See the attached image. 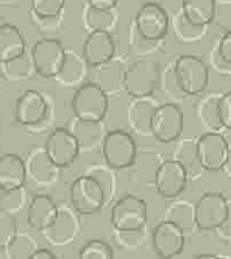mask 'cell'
<instances>
[{"label": "cell", "instance_id": "obj_1", "mask_svg": "<svg viewBox=\"0 0 231 259\" xmlns=\"http://www.w3.org/2000/svg\"><path fill=\"white\" fill-rule=\"evenodd\" d=\"M109 109V95L95 82L77 86L71 99V110L80 123H101Z\"/></svg>", "mask_w": 231, "mask_h": 259}, {"label": "cell", "instance_id": "obj_2", "mask_svg": "<svg viewBox=\"0 0 231 259\" xmlns=\"http://www.w3.org/2000/svg\"><path fill=\"white\" fill-rule=\"evenodd\" d=\"M101 153L109 168H129L136 159V142L129 132L113 129L101 141Z\"/></svg>", "mask_w": 231, "mask_h": 259}, {"label": "cell", "instance_id": "obj_3", "mask_svg": "<svg viewBox=\"0 0 231 259\" xmlns=\"http://www.w3.org/2000/svg\"><path fill=\"white\" fill-rule=\"evenodd\" d=\"M70 204L80 215H95L101 211L106 200L100 181L90 174L76 177L70 187Z\"/></svg>", "mask_w": 231, "mask_h": 259}, {"label": "cell", "instance_id": "obj_4", "mask_svg": "<svg viewBox=\"0 0 231 259\" xmlns=\"http://www.w3.org/2000/svg\"><path fill=\"white\" fill-rule=\"evenodd\" d=\"M172 63L177 82L187 96L199 95L206 90L210 71L201 57L196 55H181Z\"/></svg>", "mask_w": 231, "mask_h": 259}, {"label": "cell", "instance_id": "obj_5", "mask_svg": "<svg viewBox=\"0 0 231 259\" xmlns=\"http://www.w3.org/2000/svg\"><path fill=\"white\" fill-rule=\"evenodd\" d=\"M196 152L205 171H227L230 175V144L220 132H206L196 139Z\"/></svg>", "mask_w": 231, "mask_h": 259}, {"label": "cell", "instance_id": "obj_6", "mask_svg": "<svg viewBox=\"0 0 231 259\" xmlns=\"http://www.w3.org/2000/svg\"><path fill=\"white\" fill-rule=\"evenodd\" d=\"M148 222L147 202L135 195H125L113 205L110 223L114 230L138 232L146 229Z\"/></svg>", "mask_w": 231, "mask_h": 259}, {"label": "cell", "instance_id": "obj_7", "mask_svg": "<svg viewBox=\"0 0 231 259\" xmlns=\"http://www.w3.org/2000/svg\"><path fill=\"white\" fill-rule=\"evenodd\" d=\"M184 114L174 103L158 104L149 121V134L161 143H172L182 136Z\"/></svg>", "mask_w": 231, "mask_h": 259}, {"label": "cell", "instance_id": "obj_8", "mask_svg": "<svg viewBox=\"0 0 231 259\" xmlns=\"http://www.w3.org/2000/svg\"><path fill=\"white\" fill-rule=\"evenodd\" d=\"M158 63L139 60L131 63L123 72V90L131 98L153 95L159 86Z\"/></svg>", "mask_w": 231, "mask_h": 259}, {"label": "cell", "instance_id": "obj_9", "mask_svg": "<svg viewBox=\"0 0 231 259\" xmlns=\"http://www.w3.org/2000/svg\"><path fill=\"white\" fill-rule=\"evenodd\" d=\"M195 225L201 232H212L230 217V201L220 192H206L194 205Z\"/></svg>", "mask_w": 231, "mask_h": 259}, {"label": "cell", "instance_id": "obj_10", "mask_svg": "<svg viewBox=\"0 0 231 259\" xmlns=\"http://www.w3.org/2000/svg\"><path fill=\"white\" fill-rule=\"evenodd\" d=\"M43 149L56 167L65 169L75 163L81 152V146L72 131L58 126L48 134Z\"/></svg>", "mask_w": 231, "mask_h": 259}, {"label": "cell", "instance_id": "obj_11", "mask_svg": "<svg viewBox=\"0 0 231 259\" xmlns=\"http://www.w3.org/2000/svg\"><path fill=\"white\" fill-rule=\"evenodd\" d=\"M29 55L35 73L43 78L52 80L62 67L66 48L60 40L47 37L37 40Z\"/></svg>", "mask_w": 231, "mask_h": 259}, {"label": "cell", "instance_id": "obj_12", "mask_svg": "<svg viewBox=\"0 0 231 259\" xmlns=\"http://www.w3.org/2000/svg\"><path fill=\"white\" fill-rule=\"evenodd\" d=\"M133 27L146 39L163 40L168 34L169 15L161 4L147 2L136 12Z\"/></svg>", "mask_w": 231, "mask_h": 259}, {"label": "cell", "instance_id": "obj_13", "mask_svg": "<svg viewBox=\"0 0 231 259\" xmlns=\"http://www.w3.org/2000/svg\"><path fill=\"white\" fill-rule=\"evenodd\" d=\"M81 229L82 227L77 212L71 205H62L58 206L56 219L44 232H42V235L50 244L55 247H65L75 242L76 238L80 235Z\"/></svg>", "mask_w": 231, "mask_h": 259}, {"label": "cell", "instance_id": "obj_14", "mask_svg": "<svg viewBox=\"0 0 231 259\" xmlns=\"http://www.w3.org/2000/svg\"><path fill=\"white\" fill-rule=\"evenodd\" d=\"M152 247L159 258H174L186 247V233L169 220L164 219L152 232Z\"/></svg>", "mask_w": 231, "mask_h": 259}, {"label": "cell", "instance_id": "obj_15", "mask_svg": "<svg viewBox=\"0 0 231 259\" xmlns=\"http://www.w3.org/2000/svg\"><path fill=\"white\" fill-rule=\"evenodd\" d=\"M50 114V105L44 95L38 90L24 91L15 104V119L20 125L28 128L39 126Z\"/></svg>", "mask_w": 231, "mask_h": 259}, {"label": "cell", "instance_id": "obj_16", "mask_svg": "<svg viewBox=\"0 0 231 259\" xmlns=\"http://www.w3.org/2000/svg\"><path fill=\"white\" fill-rule=\"evenodd\" d=\"M187 182L186 171L173 158L162 162L154 174V186L166 199H177L186 190Z\"/></svg>", "mask_w": 231, "mask_h": 259}, {"label": "cell", "instance_id": "obj_17", "mask_svg": "<svg viewBox=\"0 0 231 259\" xmlns=\"http://www.w3.org/2000/svg\"><path fill=\"white\" fill-rule=\"evenodd\" d=\"M115 40L110 32L91 30L82 46V57L90 68L108 63L115 57Z\"/></svg>", "mask_w": 231, "mask_h": 259}, {"label": "cell", "instance_id": "obj_18", "mask_svg": "<svg viewBox=\"0 0 231 259\" xmlns=\"http://www.w3.org/2000/svg\"><path fill=\"white\" fill-rule=\"evenodd\" d=\"M24 162L27 176L40 186L55 184L58 177V172L61 171L51 162L43 147H33V148L30 147L28 158Z\"/></svg>", "mask_w": 231, "mask_h": 259}, {"label": "cell", "instance_id": "obj_19", "mask_svg": "<svg viewBox=\"0 0 231 259\" xmlns=\"http://www.w3.org/2000/svg\"><path fill=\"white\" fill-rule=\"evenodd\" d=\"M58 205L51 196L44 194L35 195L27 209V222L35 232H44L57 215Z\"/></svg>", "mask_w": 231, "mask_h": 259}, {"label": "cell", "instance_id": "obj_20", "mask_svg": "<svg viewBox=\"0 0 231 259\" xmlns=\"http://www.w3.org/2000/svg\"><path fill=\"white\" fill-rule=\"evenodd\" d=\"M27 168L24 159L14 153L0 156V189L17 190L27 182Z\"/></svg>", "mask_w": 231, "mask_h": 259}, {"label": "cell", "instance_id": "obj_21", "mask_svg": "<svg viewBox=\"0 0 231 259\" xmlns=\"http://www.w3.org/2000/svg\"><path fill=\"white\" fill-rule=\"evenodd\" d=\"M87 68L88 66L82 56L78 55L76 51L66 48L62 67L53 77V80L66 88H75V86L77 88L87 76Z\"/></svg>", "mask_w": 231, "mask_h": 259}, {"label": "cell", "instance_id": "obj_22", "mask_svg": "<svg viewBox=\"0 0 231 259\" xmlns=\"http://www.w3.org/2000/svg\"><path fill=\"white\" fill-rule=\"evenodd\" d=\"M178 143H177L176 149L173 153V159L178 162L183 169L186 171L189 181H200L204 176V167L200 163L199 156L196 152V139L192 137H179Z\"/></svg>", "mask_w": 231, "mask_h": 259}, {"label": "cell", "instance_id": "obj_23", "mask_svg": "<svg viewBox=\"0 0 231 259\" xmlns=\"http://www.w3.org/2000/svg\"><path fill=\"white\" fill-rule=\"evenodd\" d=\"M27 52V42L17 25L4 23L0 25V63L9 62Z\"/></svg>", "mask_w": 231, "mask_h": 259}, {"label": "cell", "instance_id": "obj_24", "mask_svg": "<svg viewBox=\"0 0 231 259\" xmlns=\"http://www.w3.org/2000/svg\"><path fill=\"white\" fill-rule=\"evenodd\" d=\"M158 105L153 95L133 98L128 108L129 125L138 134L148 136L149 121L156 106ZM151 136V134H149Z\"/></svg>", "mask_w": 231, "mask_h": 259}, {"label": "cell", "instance_id": "obj_25", "mask_svg": "<svg viewBox=\"0 0 231 259\" xmlns=\"http://www.w3.org/2000/svg\"><path fill=\"white\" fill-rule=\"evenodd\" d=\"M184 17L196 25L209 27L216 17V0H183L181 7Z\"/></svg>", "mask_w": 231, "mask_h": 259}, {"label": "cell", "instance_id": "obj_26", "mask_svg": "<svg viewBox=\"0 0 231 259\" xmlns=\"http://www.w3.org/2000/svg\"><path fill=\"white\" fill-rule=\"evenodd\" d=\"M83 23L88 30H105L110 32L115 29L118 24V13L113 9H100V8L86 5L83 10Z\"/></svg>", "mask_w": 231, "mask_h": 259}, {"label": "cell", "instance_id": "obj_27", "mask_svg": "<svg viewBox=\"0 0 231 259\" xmlns=\"http://www.w3.org/2000/svg\"><path fill=\"white\" fill-rule=\"evenodd\" d=\"M174 38L179 43H196L206 35L207 28L205 25H196L190 22L181 9L176 10L173 15Z\"/></svg>", "mask_w": 231, "mask_h": 259}, {"label": "cell", "instance_id": "obj_28", "mask_svg": "<svg viewBox=\"0 0 231 259\" xmlns=\"http://www.w3.org/2000/svg\"><path fill=\"white\" fill-rule=\"evenodd\" d=\"M173 200V202L168 206L166 219L176 224L178 228H181L184 233L192 232L194 229H196L194 204L184 201V200Z\"/></svg>", "mask_w": 231, "mask_h": 259}, {"label": "cell", "instance_id": "obj_29", "mask_svg": "<svg viewBox=\"0 0 231 259\" xmlns=\"http://www.w3.org/2000/svg\"><path fill=\"white\" fill-rule=\"evenodd\" d=\"M38 248L37 242L25 233H17L4 248L5 257L13 259H30Z\"/></svg>", "mask_w": 231, "mask_h": 259}, {"label": "cell", "instance_id": "obj_30", "mask_svg": "<svg viewBox=\"0 0 231 259\" xmlns=\"http://www.w3.org/2000/svg\"><path fill=\"white\" fill-rule=\"evenodd\" d=\"M0 65L3 66V75L9 80H24L29 78V76L35 72L30 55H28L27 52L9 62L0 63Z\"/></svg>", "mask_w": 231, "mask_h": 259}, {"label": "cell", "instance_id": "obj_31", "mask_svg": "<svg viewBox=\"0 0 231 259\" xmlns=\"http://www.w3.org/2000/svg\"><path fill=\"white\" fill-rule=\"evenodd\" d=\"M211 63L220 73L230 75L231 70V34L226 32L221 38L216 47L211 52Z\"/></svg>", "mask_w": 231, "mask_h": 259}, {"label": "cell", "instance_id": "obj_32", "mask_svg": "<svg viewBox=\"0 0 231 259\" xmlns=\"http://www.w3.org/2000/svg\"><path fill=\"white\" fill-rule=\"evenodd\" d=\"M27 201V191L24 186L17 190L0 189V210L10 215H15L23 209Z\"/></svg>", "mask_w": 231, "mask_h": 259}, {"label": "cell", "instance_id": "obj_33", "mask_svg": "<svg viewBox=\"0 0 231 259\" xmlns=\"http://www.w3.org/2000/svg\"><path fill=\"white\" fill-rule=\"evenodd\" d=\"M66 0H30V15L38 18H57L65 8Z\"/></svg>", "mask_w": 231, "mask_h": 259}, {"label": "cell", "instance_id": "obj_34", "mask_svg": "<svg viewBox=\"0 0 231 259\" xmlns=\"http://www.w3.org/2000/svg\"><path fill=\"white\" fill-rule=\"evenodd\" d=\"M81 259H110L114 257L113 248L104 239H93L80 249Z\"/></svg>", "mask_w": 231, "mask_h": 259}, {"label": "cell", "instance_id": "obj_35", "mask_svg": "<svg viewBox=\"0 0 231 259\" xmlns=\"http://www.w3.org/2000/svg\"><path fill=\"white\" fill-rule=\"evenodd\" d=\"M159 85H161L162 90L164 91L168 98L172 100H182L186 98V94L181 90L178 82L176 80V76L173 72V63L167 66L162 75H159Z\"/></svg>", "mask_w": 231, "mask_h": 259}, {"label": "cell", "instance_id": "obj_36", "mask_svg": "<svg viewBox=\"0 0 231 259\" xmlns=\"http://www.w3.org/2000/svg\"><path fill=\"white\" fill-rule=\"evenodd\" d=\"M219 95H211L209 99L202 101L200 106V119H201L202 125L207 126L211 132H220L219 123L216 119V101Z\"/></svg>", "mask_w": 231, "mask_h": 259}, {"label": "cell", "instance_id": "obj_37", "mask_svg": "<svg viewBox=\"0 0 231 259\" xmlns=\"http://www.w3.org/2000/svg\"><path fill=\"white\" fill-rule=\"evenodd\" d=\"M216 119L221 131L231 129V93L220 94L216 101Z\"/></svg>", "mask_w": 231, "mask_h": 259}, {"label": "cell", "instance_id": "obj_38", "mask_svg": "<svg viewBox=\"0 0 231 259\" xmlns=\"http://www.w3.org/2000/svg\"><path fill=\"white\" fill-rule=\"evenodd\" d=\"M17 233L18 225L14 215L0 210V249H4Z\"/></svg>", "mask_w": 231, "mask_h": 259}, {"label": "cell", "instance_id": "obj_39", "mask_svg": "<svg viewBox=\"0 0 231 259\" xmlns=\"http://www.w3.org/2000/svg\"><path fill=\"white\" fill-rule=\"evenodd\" d=\"M131 35L130 40L131 45H134V48H135L136 52L139 55H148V53L154 52V46L159 45L162 40H149L143 38L142 35L138 34V32L135 30V28L131 24Z\"/></svg>", "mask_w": 231, "mask_h": 259}, {"label": "cell", "instance_id": "obj_40", "mask_svg": "<svg viewBox=\"0 0 231 259\" xmlns=\"http://www.w3.org/2000/svg\"><path fill=\"white\" fill-rule=\"evenodd\" d=\"M90 175L95 176L96 179L100 181L101 186H103L104 189V192H105V200L110 199L111 195L114 194V186H115V182H114L113 175H111V172L109 171V167L108 169L95 168V174H90Z\"/></svg>", "mask_w": 231, "mask_h": 259}, {"label": "cell", "instance_id": "obj_41", "mask_svg": "<svg viewBox=\"0 0 231 259\" xmlns=\"http://www.w3.org/2000/svg\"><path fill=\"white\" fill-rule=\"evenodd\" d=\"M230 219H231V218H229L227 220H225V222L222 223L220 227H217L216 229H215V232L217 233V235L220 237V239L224 240V242H226V243H230V239H231Z\"/></svg>", "mask_w": 231, "mask_h": 259}, {"label": "cell", "instance_id": "obj_42", "mask_svg": "<svg viewBox=\"0 0 231 259\" xmlns=\"http://www.w3.org/2000/svg\"><path fill=\"white\" fill-rule=\"evenodd\" d=\"M119 0H86L87 5L95 8H100V9H113L116 8Z\"/></svg>", "mask_w": 231, "mask_h": 259}, {"label": "cell", "instance_id": "obj_43", "mask_svg": "<svg viewBox=\"0 0 231 259\" xmlns=\"http://www.w3.org/2000/svg\"><path fill=\"white\" fill-rule=\"evenodd\" d=\"M52 259V258H57V255L50 250L48 248H39L38 247L37 249L34 250V253L32 254L30 259Z\"/></svg>", "mask_w": 231, "mask_h": 259}, {"label": "cell", "instance_id": "obj_44", "mask_svg": "<svg viewBox=\"0 0 231 259\" xmlns=\"http://www.w3.org/2000/svg\"><path fill=\"white\" fill-rule=\"evenodd\" d=\"M194 258H199V259H205V258H221V255H216V254H195Z\"/></svg>", "mask_w": 231, "mask_h": 259}, {"label": "cell", "instance_id": "obj_45", "mask_svg": "<svg viewBox=\"0 0 231 259\" xmlns=\"http://www.w3.org/2000/svg\"><path fill=\"white\" fill-rule=\"evenodd\" d=\"M217 4H221V5H227L229 7L231 0H216Z\"/></svg>", "mask_w": 231, "mask_h": 259}]
</instances>
